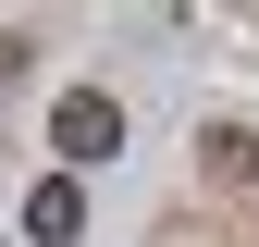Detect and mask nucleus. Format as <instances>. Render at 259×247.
Here are the masks:
<instances>
[{"label":"nucleus","instance_id":"1","mask_svg":"<svg viewBox=\"0 0 259 247\" xmlns=\"http://www.w3.org/2000/svg\"><path fill=\"white\" fill-rule=\"evenodd\" d=\"M50 148H62V161H111V148H123V99H111V87H74V99H62L50 111Z\"/></svg>","mask_w":259,"mask_h":247},{"label":"nucleus","instance_id":"3","mask_svg":"<svg viewBox=\"0 0 259 247\" xmlns=\"http://www.w3.org/2000/svg\"><path fill=\"white\" fill-rule=\"evenodd\" d=\"M198 161H210V185H259V136H247V124H210Z\"/></svg>","mask_w":259,"mask_h":247},{"label":"nucleus","instance_id":"2","mask_svg":"<svg viewBox=\"0 0 259 247\" xmlns=\"http://www.w3.org/2000/svg\"><path fill=\"white\" fill-rule=\"evenodd\" d=\"M25 235H37V247H74V235H87V185H74V173H50L37 198H25Z\"/></svg>","mask_w":259,"mask_h":247}]
</instances>
